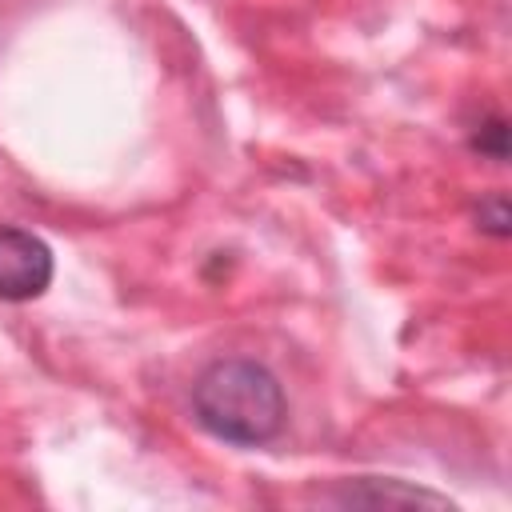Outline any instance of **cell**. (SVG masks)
I'll use <instances>...</instances> for the list:
<instances>
[{
	"mask_svg": "<svg viewBox=\"0 0 512 512\" xmlns=\"http://www.w3.org/2000/svg\"><path fill=\"white\" fill-rule=\"evenodd\" d=\"M192 412L228 444H264L284 424V392L256 360H216L192 384Z\"/></svg>",
	"mask_w": 512,
	"mask_h": 512,
	"instance_id": "obj_1",
	"label": "cell"
},
{
	"mask_svg": "<svg viewBox=\"0 0 512 512\" xmlns=\"http://www.w3.org/2000/svg\"><path fill=\"white\" fill-rule=\"evenodd\" d=\"M48 284H52V248L24 228H0V300L24 304L44 296Z\"/></svg>",
	"mask_w": 512,
	"mask_h": 512,
	"instance_id": "obj_2",
	"label": "cell"
},
{
	"mask_svg": "<svg viewBox=\"0 0 512 512\" xmlns=\"http://www.w3.org/2000/svg\"><path fill=\"white\" fill-rule=\"evenodd\" d=\"M324 500L344 504V508H448V496H440V492L412 488V484H400V480H376V476L344 480Z\"/></svg>",
	"mask_w": 512,
	"mask_h": 512,
	"instance_id": "obj_3",
	"label": "cell"
},
{
	"mask_svg": "<svg viewBox=\"0 0 512 512\" xmlns=\"http://www.w3.org/2000/svg\"><path fill=\"white\" fill-rule=\"evenodd\" d=\"M472 148H476L480 156H488V160L504 164V160H508V120H504V116L484 120V124H480V132L472 136Z\"/></svg>",
	"mask_w": 512,
	"mask_h": 512,
	"instance_id": "obj_4",
	"label": "cell"
},
{
	"mask_svg": "<svg viewBox=\"0 0 512 512\" xmlns=\"http://www.w3.org/2000/svg\"><path fill=\"white\" fill-rule=\"evenodd\" d=\"M476 224H480V232H488V236H496V240H504L508 232H512V212H508V200L496 192V196H488V200H480L476 204Z\"/></svg>",
	"mask_w": 512,
	"mask_h": 512,
	"instance_id": "obj_5",
	"label": "cell"
}]
</instances>
